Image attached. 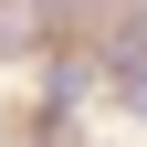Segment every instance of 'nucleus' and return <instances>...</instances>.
<instances>
[]
</instances>
